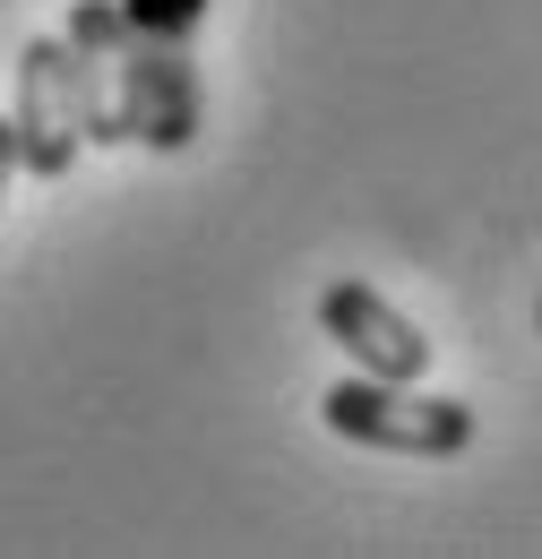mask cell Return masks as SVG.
<instances>
[{
	"mask_svg": "<svg viewBox=\"0 0 542 559\" xmlns=\"http://www.w3.org/2000/svg\"><path fill=\"white\" fill-rule=\"evenodd\" d=\"M61 35L95 44L113 61L121 86V139L155 146V155H181L199 139V61H190V35H164V26H138L121 0H78Z\"/></svg>",
	"mask_w": 542,
	"mask_h": 559,
	"instance_id": "1",
	"label": "cell"
},
{
	"mask_svg": "<svg viewBox=\"0 0 542 559\" xmlns=\"http://www.w3.org/2000/svg\"><path fill=\"white\" fill-rule=\"evenodd\" d=\"M319 414L337 439L353 448H397V456H457L466 439H474V405H457V396H422L413 379H337L328 396H319Z\"/></svg>",
	"mask_w": 542,
	"mask_h": 559,
	"instance_id": "2",
	"label": "cell"
},
{
	"mask_svg": "<svg viewBox=\"0 0 542 559\" xmlns=\"http://www.w3.org/2000/svg\"><path fill=\"white\" fill-rule=\"evenodd\" d=\"M17 164L35 181H61L86 146V112H78V61H69V35H35L17 52Z\"/></svg>",
	"mask_w": 542,
	"mask_h": 559,
	"instance_id": "3",
	"label": "cell"
},
{
	"mask_svg": "<svg viewBox=\"0 0 542 559\" xmlns=\"http://www.w3.org/2000/svg\"><path fill=\"white\" fill-rule=\"evenodd\" d=\"M319 328H328L370 379H422V370H431V336L413 328L397 301H379L370 284H328V293H319Z\"/></svg>",
	"mask_w": 542,
	"mask_h": 559,
	"instance_id": "4",
	"label": "cell"
},
{
	"mask_svg": "<svg viewBox=\"0 0 542 559\" xmlns=\"http://www.w3.org/2000/svg\"><path fill=\"white\" fill-rule=\"evenodd\" d=\"M121 9H130L138 26H164V35H190L207 17V0H121Z\"/></svg>",
	"mask_w": 542,
	"mask_h": 559,
	"instance_id": "5",
	"label": "cell"
},
{
	"mask_svg": "<svg viewBox=\"0 0 542 559\" xmlns=\"http://www.w3.org/2000/svg\"><path fill=\"white\" fill-rule=\"evenodd\" d=\"M17 173H26V164H17V121H0V199H9Z\"/></svg>",
	"mask_w": 542,
	"mask_h": 559,
	"instance_id": "6",
	"label": "cell"
}]
</instances>
